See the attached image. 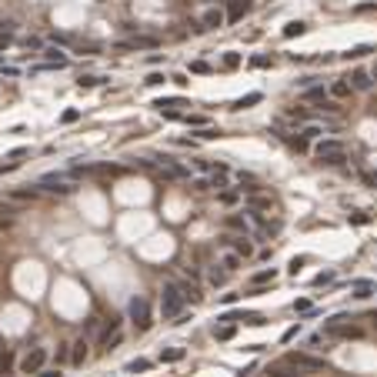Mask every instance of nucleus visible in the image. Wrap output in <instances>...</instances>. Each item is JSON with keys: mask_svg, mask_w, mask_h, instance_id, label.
I'll use <instances>...</instances> for the list:
<instances>
[{"mask_svg": "<svg viewBox=\"0 0 377 377\" xmlns=\"http://www.w3.org/2000/svg\"><path fill=\"white\" fill-rule=\"evenodd\" d=\"M190 70H194V74H207V70H211V64H207V60H194V64H190Z\"/></svg>", "mask_w": 377, "mask_h": 377, "instance_id": "34", "label": "nucleus"}, {"mask_svg": "<svg viewBox=\"0 0 377 377\" xmlns=\"http://www.w3.org/2000/svg\"><path fill=\"white\" fill-rule=\"evenodd\" d=\"M121 50H154L157 47V37H133L127 44H117Z\"/></svg>", "mask_w": 377, "mask_h": 377, "instance_id": "10", "label": "nucleus"}, {"mask_svg": "<svg viewBox=\"0 0 377 377\" xmlns=\"http://www.w3.org/2000/svg\"><path fill=\"white\" fill-rule=\"evenodd\" d=\"M304 30H307V27H304V20H290L287 27H284V37H287V40H290V37H300V33H304Z\"/></svg>", "mask_w": 377, "mask_h": 377, "instance_id": "19", "label": "nucleus"}, {"mask_svg": "<svg viewBox=\"0 0 377 377\" xmlns=\"http://www.w3.org/2000/svg\"><path fill=\"white\" fill-rule=\"evenodd\" d=\"M224 280H227V274H224V270H211V284H214V287H221Z\"/></svg>", "mask_w": 377, "mask_h": 377, "instance_id": "37", "label": "nucleus"}, {"mask_svg": "<svg viewBox=\"0 0 377 377\" xmlns=\"http://www.w3.org/2000/svg\"><path fill=\"white\" fill-rule=\"evenodd\" d=\"M44 364H47V347H33L30 354L20 361V371H23V374H40Z\"/></svg>", "mask_w": 377, "mask_h": 377, "instance_id": "5", "label": "nucleus"}, {"mask_svg": "<svg viewBox=\"0 0 377 377\" xmlns=\"http://www.w3.org/2000/svg\"><path fill=\"white\" fill-rule=\"evenodd\" d=\"M234 247H237V254H241V257H251V254H254V244H251L247 237H237V241H234Z\"/></svg>", "mask_w": 377, "mask_h": 377, "instance_id": "21", "label": "nucleus"}, {"mask_svg": "<svg viewBox=\"0 0 377 377\" xmlns=\"http://www.w3.org/2000/svg\"><path fill=\"white\" fill-rule=\"evenodd\" d=\"M237 200V190H224L221 194V204H234Z\"/></svg>", "mask_w": 377, "mask_h": 377, "instance_id": "41", "label": "nucleus"}, {"mask_svg": "<svg viewBox=\"0 0 377 377\" xmlns=\"http://www.w3.org/2000/svg\"><path fill=\"white\" fill-rule=\"evenodd\" d=\"M10 47V33H0V50H7Z\"/></svg>", "mask_w": 377, "mask_h": 377, "instance_id": "47", "label": "nucleus"}, {"mask_svg": "<svg viewBox=\"0 0 377 377\" xmlns=\"http://www.w3.org/2000/svg\"><path fill=\"white\" fill-rule=\"evenodd\" d=\"M221 264L227 267V270H237V267H241V254H224Z\"/></svg>", "mask_w": 377, "mask_h": 377, "instance_id": "27", "label": "nucleus"}, {"mask_svg": "<svg viewBox=\"0 0 377 377\" xmlns=\"http://www.w3.org/2000/svg\"><path fill=\"white\" fill-rule=\"evenodd\" d=\"M200 137H204V140H214V137H221V130H214V127H204V130H200Z\"/></svg>", "mask_w": 377, "mask_h": 377, "instance_id": "40", "label": "nucleus"}, {"mask_svg": "<svg viewBox=\"0 0 377 377\" xmlns=\"http://www.w3.org/2000/svg\"><path fill=\"white\" fill-rule=\"evenodd\" d=\"M334 280V274L331 270H324V274H317V277H314V284H317V287H324V284H331Z\"/></svg>", "mask_w": 377, "mask_h": 377, "instance_id": "36", "label": "nucleus"}, {"mask_svg": "<svg viewBox=\"0 0 377 377\" xmlns=\"http://www.w3.org/2000/svg\"><path fill=\"white\" fill-rule=\"evenodd\" d=\"M374 77H377V67H374Z\"/></svg>", "mask_w": 377, "mask_h": 377, "instance_id": "51", "label": "nucleus"}, {"mask_svg": "<svg viewBox=\"0 0 377 377\" xmlns=\"http://www.w3.org/2000/svg\"><path fill=\"white\" fill-rule=\"evenodd\" d=\"M147 367H150V361L137 357V361H130V364H127V371H130V374H137V371H147Z\"/></svg>", "mask_w": 377, "mask_h": 377, "instance_id": "30", "label": "nucleus"}, {"mask_svg": "<svg viewBox=\"0 0 377 377\" xmlns=\"http://www.w3.org/2000/svg\"><path fill=\"white\" fill-rule=\"evenodd\" d=\"M184 357V347H170V351H160V361H180Z\"/></svg>", "mask_w": 377, "mask_h": 377, "instance_id": "25", "label": "nucleus"}, {"mask_svg": "<svg viewBox=\"0 0 377 377\" xmlns=\"http://www.w3.org/2000/svg\"><path fill=\"white\" fill-rule=\"evenodd\" d=\"M144 84H147V87H160V84H164V74H150Z\"/></svg>", "mask_w": 377, "mask_h": 377, "instance_id": "39", "label": "nucleus"}, {"mask_svg": "<svg viewBox=\"0 0 377 377\" xmlns=\"http://www.w3.org/2000/svg\"><path fill=\"white\" fill-rule=\"evenodd\" d=\"M287 364L297 367V371H327V361L324 357H311V354H300V351H290Z\"/></svg>", "mask_w": 377, "mask_h": 377, "instance_id": "4", "label": "nucleus"}, {"mask_svg": "<svg viewBox=\"0 0 377 377\" xmlns=\"http://www.w3.org/2000/svg\"><path fill=\"white\" fill-rule=\"evenodd\" d=\"M0 351H3V341H0Z\"/></svg>", "mask_w": 377, "mask_h": 377, "instance_id": "50", "label": "nucleus"}, {"mask_svg": "<svg viewBox=\"0 0 377 377\" xmlns=\"http://www.w3.org/2000/svg\"><path fill=\"white\" fill-rule=\"evenodd\" d=\"M371 50H374V47H367V44H361V47H351V50H347L344 57H364V54H371Z\"/></svg>", "mask_w": 377, "mask_h": 377, "instance_id": "32", "label": "nucleus"}, {"mask_svg": "<svg viewBox=\"0 0 377 377\" xmlns=\"http://www.w3.org/2000/svg\"><path fill=\"white\" fill-rule=\"evenodd\" d=\"M274 280H277V270H274V267H267V270H257L254 277H251V284H254V287H260V284H274Z\"/></svg>", "mask_w": 377, "mask_h": 377, "instance_id": "14", "label": "nucleus"}, {"mask_svg": "<svg viewBox=\"0 0 377 377\" xmlns=\"http://www.w3.org/2000/svg\"><path fill=\"white\" fill-rule=\"evenodd\" d=\"M351 224H371V214H351Z\"/></svg>", "mask_w": 377, "mask_h": 377, "instance_id": "42", "label": "nucleus"}, {"mask_svg": "<svg viewBox=\"0 0 377 377\" xmlns=\"http://www.w3.org/2000/svg\"><path fill=\"white\" fill-rule=\"evenodd\" d=\"M70 361H74V364H84V361H87V341H84V337H80V341H74Z\"/></svg>", "mask_w": 377, "mask_h": 377, "instance_id": "16", "label": "nucleus"}, {"mask_svg": "<svg viewBox=\"0 0 377 377\" xmlns=\"http://www.w3.org/2000/svg\"><path fill=\"white\" fill-rule=\"evenodd\" d=\"M44 60L50 67H67V64H70V60H67V54H64V50H57V47H47V50H44Z\"/></svg>", "mask_w": 377, "mask_h": 377, "instance_id": "11", "label": "nucleus"}, {"mask_svg": "<svg viewBox=\"0 0 377 377\" xmlns=\"http://www.w3.org/2000/svg\"><path fill=\"white\" fill-rule=\"evenodd\" d=\"M77 117H80V111H74V107H70V111H64V114H60V121H64V124H74V121H77Z\"/></svg>", "mask_w": 377, "mask_h": 377, "instance_id": "38", "label": "nucleus"}, {"mask_svg": "<svg viewBox=\"0 0 377 377\" xmlns=\"http://www.w3.org/2000/svg\"><path fill=\"white\" fill-rule=\"evenodd\" d=\"M160 174H164L167 180H187L190 170L184 164H177V160H170V157H160Z\"/></svg>", "mask_w": 377, "mask_h": 377, "instance_id": "6", "label": "nucleus"}, {"mask_svg": "<svg viewBox=\"0 0 377 377\" xmlns=\"http://www.w3.org/2000/svg\"><path fill=\"white\" fill-rule=\"evenodd\" d=\"M224 20H227V13L217 10V7H211V10H204V17H200V27H197V30H217Z\"/></svg>", "mask_w": 377, "mask_h": 377, "instance_id": "8", "label": "nucleus"}, {"mask_svg": "<svg viewBox=\"0 0 377 377\" xmlns=\"http://www.w3.org/2000/svg\"><path fill=\"white\" fill-rule=\"evenodd\" d=\"M300 97L307 100V104H327V90H324V87H304Z\"/></svg>", "mask_w": 377, "mask_h": 377, "instance_id": "12", "label": "nucleus"}, {"mask_svg": "<svg viewBox=\"0 0 377 377\" xmlns=\"http://www.w3.org/2000/svg\"><path fill=\"white\" fill-rule=\"evenodd\" d=\"M304 260H307V257H294V260H290V274H297L300 267H304Z\"/></svg>", "mask_w": 377, "mask_h": 377, "instance_id": "43", "label": "nucleus"}, {"mask_svg": "<svg viewBox=\"0 0 377 377\" xmlns=\"http://www.w3.org/2000/svg\"><path fill=\"white\" fill-rule=\"evenodd\" d=\"M321 127H317V124H307V127H304V137H307V140H311V137H321Z\"/></svg>", "mask_w": 377, "mask_h": 377, "instance_id": "35", "label": "nucleus"}, {"mask_svg": "<svg viewBox=\"0 0 377 377\" xmlns=\"http://www.w3.org/2000/svg\"><path fill=\"white\" fill-rule=\"evenodd\" d=\"M270 204H274L270 197H260V194H254V197H251V211H260V207H270Z\"/></svg>", "mask_w": 377, "mask_h": 377, "instance_id": "24", "label": "nucleus"}, {"mask_svg": "<svg viewBox=\"0 0 377 377\" xmlns=\"http://www.w3.org/2000/svg\"><path fill=\"white\" fill-rule=\"evenodd\" d=\"M80 87H97V84H104V77H94V74H84V77L77 80Z\"/></svg>", "mask_w": 377, "mask_h": 377, "instance_id": "29", "label": "nucleus"}, {"mask_svg": "<svg viewBox=\"0 0 377 377\" xmlns=\"http://www.w3.org/2000/svg\"><path fill=\"white\" fill-rule=\"evenodd\" d=\"M40 377H60L57 371H40Z\"/></svg>", "mask_w": 377, "mask_h": 377, "instance_id": "49", "label": "nucleus"}, {"mask_svg": "<svg viewBox=\"0 0 377 377\" xmlns=\"http://www.w3.org/2000/svg\"><path fill=\"white\" fill-rule=\"evenodd\" d=\"M234 334H237L234 324H221V327H214V337H217V341H231Z\"/></svg>", "mask_w": 377, "mask_h": 377, "instance_id": "18", "label": "nucleus"}, {"mask_svg": "<svg viewBox=\"0 0 377 377\" xmlns=\"http://www.w3.org/2000/svg\"><path fill=\"white\" fill-rule=\"evenodd\" d=\"M367 10H377V3H361L357 7V13H367Z\"/></svg>", "mask_w": 377, "mask_h": 377, "instance_id": "48", "label": "nucleus"}, {"mask_svg": "<svg viewBox=\"0 0 377 377\" xmlns=\"http://www.w3.org/2000/svg\"><path fill=\"white\" fill-rule=\"evenodd\" d=\"M331 97L334 100H347L351 97V84H347V80H334L331 84Z\"/></svg>", "mask_w": 377, "mask_h": 377, "instance_id": "15", "label": "nucleus"}, {"mask_svg": "<svg viewBox=\"0 0 377 377\" xmlns=\"http://www.w3.org/2000/svg\"><path fill=\"white\" fill-rule=\"evenodd\" d=\"M294 311H311V300H294Z\"/></svg>", "mask_w": 377, "mask_h": 377, "instance_id": "44", "label": "nucleus"}, {"mask_svg": "<svg viewBox=\"0 0 377 377\" xmlns=\"http://www.w3.org/2000/svg\"><path fill=\"white\" fill-rule=\"evenodd\" d=\"M13 27H17L13 20H0V30H3V33H13Z\"/></svg>", "mask_w": 377, "mask_h": 377, "instance_id": "45", "label": "nucleus"}, {"mask_svg": "<svg viewBox=\"0 0 377 377\" xmlns=\"http://www.w3.org/2000/svg\"><path fill=\"white\" fill-rule=\"evenodd\" d=\"M314 154H317V160H324V164H344L347 147H344V140H327V137H324L321 144L314 147Z\"/></svg>", "mask_w": 377, "mask_h": 377, "instance_id": "2", "label": "nucleus"}, {"mask_svg": "<svg viewBox=\"0 0 377 377\" xmlns=\"http://www.w3.org/2000/svg\"><path fill=\"white\" fill-rule=\"evenodd\" d=\"M297 331H300V327H287V331H284V341H294V337H297Z\"/></svg>", "mask_w": 377, "mask_h": 377, "instance_id": "46", "label": "nucleus"}, {"mask_svg": "<svg viewBox=\"0 0 377 377\" xmlns=\"http://www.w3.org/2000/svg\"><path fill=\"white\" fill-rule=\"evenodd\" d=\"M287 144L294 150H307V137H287Z\"/></svg>", "mask_w": 377, "mask_h": 377, "instance_id": "33", "label": "nucleus"}, {"mask_svg": "<svg viewBox=\"0 0 377 377\" xmlns=\"http://www.w3.org/2000/svg\"><path fill=\"white\" fill-rule=\"evenodd\" d=\"M241 67V54H224V70H237Z\"/></svg>", "mask_w": 377, "mask_h": 377, "instance_id": "26", "label": "nucleus"}, {"mask_svg": "<svg viewBox=\"0 0 377 377\" xmlns=\"http://www.w3.org/2000/svg\"><path fill=\"white\" fill-rule=\"evenodd\" d=\"M267 374H270V377H300V374H290V371H287V361H284V364L267 367Z\"/></svg>", "mask_w": 377, "mask_h": 377, "instance_id": "22", "label": "nucleus"}, {"mask_svg": "<svg viewBox=\"0 0 377 377\" xmlns=\"http://www.w3.org/2000/svg\"><path fill=\"white\" fill-rule=\"evenodd\" d=\"M127 311H130V321L137 324V331H147L150 327V300L147 297H130V304H127Z\"/></svg>", "mask_w": 377, "mask_h": 377, "instance_id": "3", "label": "nucleus"}, {"mask_svg": "<svg viewBox=\"0 0 377 377\" xmlns=\"http://www.w3.org/2000/svg\"><path fill=\"white\" fill-rule=\"evenodd\" d=\"M10 367H13V351H0V377L10 374Z\"/></svg>", "mask_w": 377, "mask_h": 377, "instance_id": "20", "label": "nucleus"}, {"mask_svg": "<svg viewBox=\"0 0 377 377\" xmlns=\"http://www.w3.org/2000/svg\"><path fill=\"white\" fill-rule=\"evenodd\" d=\"M260 100H264V94H247V97H241L237 100V104H234V111H244V107H254V104H260Z\"/></svg>", "mask_w": 377, "mask_h": 377, "instance_id": "17", "label": "nucleus"}, {"mask_svg": "<svg viewBox=\"0 0 377 377\" xmlns=\"http://www.w3.org/2000/svg\"><path fill=\"white\" fill-rule=\"evenodd\" d=\"M184 307H187V297H184L180 284H167L164 297H160V314H164V321H177L180 314H184Z\"/></svg>", "mask_w": 377, "mask_h": 377, "instance_id": "1", "label": "nucleus"}, {"mask_svg": "<svg viewBox=\"0 0 377 377\" xmlns=\"http://www.w3.org/2000/svg\"><path fill=\"white\" fill-rule=\"evenodd\" d=\"M227 227H234V231H244V234H247V221H244V217H227Z\"/></svg>", "mask_w": 377, "mask_h": 377, "instance_id": "31", "label": "nucleus"}, {"mask_svg": "<svg viewBox=\"0 0 377 377\" xmlns=\"http://www.w3.org/2000/svg\"><path fill=\"white\" fill-rule=\"evenodd\" d=\"M371 84H374V80H371V74H367V70H354V74H351V87L371 90Z\"/></svg>", "mask_w": 377, "mask_h": 377, "instance_id": "13", "label": "nucleus"}, {"mask_svg": "<svg viewBox=\"0 0 377 377\" xmlns=\"http://www.w3.org/2000/svg\"><path fill=\"white\" fill-rule=\"evenodd\" d=\"M40 190H47V194H70L74 190V184H67L64 177H57V174H50V177H44L40 184H37Z\"/></svg>", "mask_w": 377, "mask_h": 377, "instance_id": "7", "label": "nucleus"}, {"mask_svg": "<svg viewBox=\"0 0 377 377\" xmlns=\"http://www.w3.org/2000/svg\"><path fill=\"white\" fill-rule=\"evenodd\" d=\"M251 7H254L251 0H227V10H224V13H227V20H231V23H237L244 13H251Z\"/></svg>", "mask_w": 377, "mask_h": 377, "instance_id": "9", "label": "nucleus"}, {"mask_svg": "<svg viewBox=\"0 0 377 377\" xmlns=\"http://www.w3.org/2000/svg\"><path fill=\"white\" fill-rule=\"evenodd\" d=\"M251 67H274V57L257 54V57H251Z\"/></svg>", "mask_w": 377, "mask_h": 377, "instance_id": "28", "label": "nucleus"}, {"mask_svg": "<svg viewBox=\"0 0 377 377\" xmlns=\"http://www.w3.org/2000/svg\"><path fill=\"white\" fill-rule=\"evenodd\" d=\"M180 290H184V297H187L190 304H197L200 300V287H194V284H180Z\"/></svg>", "mask_w": 377, "mask_h": 377, "instance_id": "23", "label": "nucleus"}]
</instances>
